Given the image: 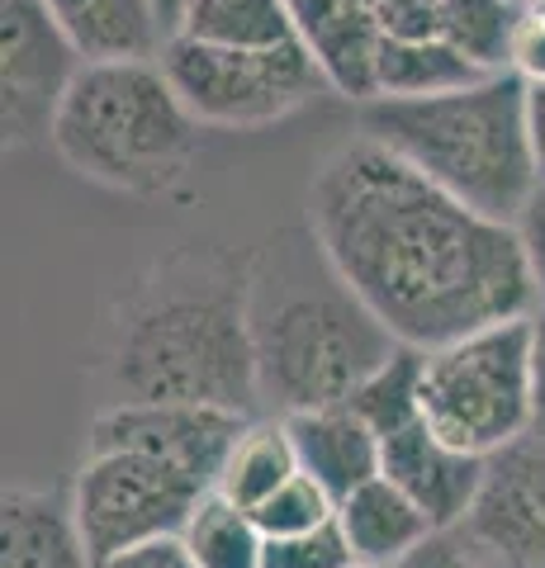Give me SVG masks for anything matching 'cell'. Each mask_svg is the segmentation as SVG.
<instances>
[{"mask_svg":"<svg viewBox=\"0 0 545 568\" xmlns=\"http://www.w3.org/2000/svg\"><path fill=\"white\" fill-rule=\"evenodd\" d=\"M309 233L327 271L413 351L541 308L517 227L465 209L371 138L319 166Z\"/></svg>","mask_w":545,"mask_h":568,"instance_id":"6da1fadb","label":"cell"},{"mask_svg":"<svg viewBox=\"0 0 545 568\" xmlns=\"http://www.w3.org/2000/svg\"><path fill=\"white\" fill-rule=\"evenodd\" d=\"M110 379L119 403H195L261 417L252 275L200 256L166 261L114 323Z\"/></svg>","mask_w":545,"mask_h":568,"instance_id":"7a4b0ae2","label":"cell"},{"mask_svg":"<svg viewBox=\"0 0 545 568\" xmlns=\"http://www.w3.org/2000/svg\"><path fill=\"white\" fill-rule=\"evenodd\" d=\"M361 138L494 223H517L541 185L526 133V85L513 71L442 95L371 100L361 104Z\"/></svg>","mask_w":545,"mask_h":568,"instance_id":"3957f363","label":"cell"},{"mask_svg":"<svg viewBox=\"0 0 545 568\" xmlns=\"http://www.w3.org/2000/svg\"><path fill=\"white\" fill-rule=\"evenodd\" d=\"M48 142L85 181L148 194L190 171L200 123L162 62H85L67 85Z\"/></svg>","mask_w":545,"mask_h":568,"instance_id":"277c9868","label":"cell"},{"mask_svg":"<svg viewBox=\"0 0 545 568\" xmlns=\"http://www.w3.org/2000/svg\"><path fill=\"white\" fill-rule=\"evenodd\" d=\"M252 336L261 403H275V417L351 403L403 346L337 275L280 294L275 304L252 294Z\"/></svg>","mask_w":545,"mask_h":568,"instance_id":"5b68a950","label":"cell"},{"mask_svg":"<svg viewBox=\"0 0 545 568\" xmlns=\"http://www.w3.org/2000/svg\"><path fill=\"white\" fill-rule=\"evenodd\" d=\"M422 422L446 446L465 455H498L536 426L532 394V327L517 323L484 327L451 346L422 351L417 379Z\"/></svg>","mask_w":545,"mask_h":568,"instance_id":"8992f818","label":"cell"},{"mask_svg":"<svg viewBox=\"0 0 545 568\" xmlns=\"http://www.w3.org/2000/svg\"><path fill=\"white\" fill-rule=\"evenodd\" d=\"M157 62L200 129H261L332 91L304 39L285 48H219L171 33Z\"/></svg>","mask_w":545,"mask_h":568,"instance_id":"52a82bcc","label":"cell"},{"mask_svg":"<svg viewBox=\"0 0 545 568\" xmlns=\"http://www.w3.org/2000/svg\"><path fill=\"white\" fill-rule=\"evenodd\" d=\"M214 493L195 474L148 450H85L72 478V511L95 568L133 549L181 540L204 497Z\"/></svg>","mask_w":545,"mask_h":568,"instance_id":"ba28073f","label":"cell"},{"mask_svg":"<svg viewBox=\"0 0 545 568\" xmlns=\"http://www.w3.org/2000/svg\"><path fill=\"white\" fill-rule=\"evenodd\" d=\"M446 536L484 568H545V426L484 459L474 507Z\"/></svg>","mask_w":545,"mask_h":568,"instance_id":"9c48e42d","label":"cell"},{"mask_svg":"<svg viewBox=\"0 0 545 568\" xmlns=\"http://www.w3.org/2000/svg\"><path fill=\"white\" fill-rule=\"evenodd\" d=\"M81 67V52L67 43L43 0H0V133H6V148L52 138V119Z\"/></svg>","mask_w":545,"mask_h":568,"instance_id":"30bf717a","label":"cell"},{"mask_svg":"<svg viewBox=\"0 0 545 568\" xmlns=\"http://www.w3.org/2000/svg\"><path fill=\"white\" fill-rule=\"evenodd\" d=\"M252 417L195 403H114L91 422L85 450H148L214 488L233 440Z\"/></svg>","mask_w":545,"mask_h":568,"instance_id":"8fae6325","label":"cell"},{"mask_svg":"<svg viewBox=\"0 0 545 568\" xmlns=\"http://www.w3.org/2000/svg\"><path fill=\"white\" fill-rule=\"evenodd\" d=\"M380 474L394 488H403L413 503L427 511L432 526L455 530L474 507V493L484 484V459L446 446L422 417L394 426L390 436H380Z\"/></svg>","mask_w":545,"mask_h":568,"instance_id":"7c38bea8","label":"cell"},{"mask_svg":"<svg viewBox=\"0 0 545 568\" xmlns=\"http://www.w3.org/2000/svg\"><path fill=\"white\" fill-rule=\"evenodd\" d=\"M290 440L299 455V469L337 497H351L361 484L380 478V436L351 403L313 407V413H290Z\"/></svg>","mask_w":545,"mask_h":568,"instance_id":"4fadbf2b","label":"cell"},{"mask_svg":"<svg viewBox=\"0 0 545 568\" xmlns=\"http://www.w3.org/2000/svg\"><path fill=\"white\" fill-rule=\"evenodd\" d=\"M0 568H95L72 511V493L6 488L0 497Z\"/></svg>","mask_w":545,"mask_h":568,"instance_id":"5bb4252c","label":"cell"},{"mask_svg":"<svg viewBox=\"0 0 545 568\" xmlns=\"http://www.w3.org/2000/svg\"><path fill=\"white\" fill-rule=\"evenodd\" d=\"M337 526L356 555V568H403L422 545H432L442 530L403 488L390 478H371L337 503Z\"/></svg>","mask_w":545,"mask_h":568,"instance_id":"9a60e30c","label":"cell"},{"mask_svg":"<svg viewBox=\"0 0 545 568\" xmlns=\"http://www.w3.org/2000/svg\"><path fill=\"white\" fill-rule=\"evenodd\" d=\"M81 62H152L171 29L157 0H43Z\"/></svg>","mask_w":545,"mask_h":568,"instance_id":"2e32d148","label":"cell"},{"mask_svg":"<svg viewBox=\"0 0 545 568\" xmlns=\"http://www.w3.org/2000/svg\"><path fill=\"white\" fill-rule=\"evenodd\" d=\"M175 33L219 48H285L304 39L290 0H181Z\"/></svg>","mask_w":545,"mask_h":568,"instance_id":"e0dca14e","label":"cell"},{"mask_svg":"<svg viewBox=\"0 0 545 568\" xmlns=\"http://www.w3.org/2000/svg\"><path fill=\"white\" fill-rule=\"evenodd\" d=\"M294 474H299V455H294L285 417H252L248 432H242L233 440V450H228L214 493H223L228 503L256 511L266 497H275L280 488H285Z\"/></svg>","mask_w":545,"mask_h":568,"instance_id":"ac0fdd59","label":"cell"},{"mask_svg":"<svg viewBox=\"0 0 545 568\" xmlns=\"http://www.w3.org/2000/svg\"><path fill=\"white\" fill-rule=\"evenodd\" d=\"M484 81L461 52H451L442 39H384L375 58V100L398 95H442L461 85Z\"/></svg>","mask_w":545,"mask_h":568,"instance_id":"d6986e66","label":"cell"},{"mask_svg":"<svg viewBox=\"0 0 545 568\" xmlns=\"http://www.w3.org/2000/svg\"><path fill=\"white\" fill-rule=\"evenodd\" d=\"M181 549L190 568H261L266 559V530L256 526L248 507L228 503L223 493H209L190 511L181 530Z\"/></svg>","mask_w":545,"mask_h":568,"instance_id":"ffe728a7","label":"cell"},{"mask_svg":"<svg viewBox=\"0 0 545 568\" xmlns=\"http://www.w3.org/2000/svg\"><path fill=\"white\" fill-rule=\"evenodd\" d=\"M517 20H522L517 0H442V10H436V39L451 52H461L474 71L498 77V71H507Z\"/></svg>","mask_w":545,"mask_h":568,"instance_id":"44dd1931","label":"cell"},{"mask_svg":"<svg viewBox=\"0 0 545 568\" xmlns=\"http://www.w3.org/2000/svg\"><path fill=\"white\" fill-rule=\"evenodd\" d=\"M417 379H422V351L398 346L394 361L356 388L351 407H356V413L375 426V436H390L394 426L422 417V407H417Z\"/></svg>","mask_w":545,"mask_h":568,"instance_id":"7402d4cb","label":"cell"},{"mask_svg":"<svg viewBox=\"0 0 545 568\" xmlns=\"http://www.w3.org/2000/svg\"><path fill=\"white\" fill-rule=\"evenodd\" d=\"M252 517L261 530H266V540H285V536H304V530L337 521V497H332L319 478H309L299 469L285 488L252 511Z\"/></svg>","mask_w":545,"mask_h":568,"instance_id":"603a6c76","label":"cell"},{"mask_svg":"<svg viewBox=\"0 0 545 568\" xmlns=\"http://www.w3.org/2000/svg\"><path fill=\"white\" fill-rule=\"evenodd\" d=\"M261 568H356V555H351L342 526L327 521L319 530H304V536L266 540Z\"/></svg>","mask_w":545,"mask_h":568,"instance_id":"cb8c5ba5","label":"cell"},{"mask_svg":"<svg viewBox=\"0 0 545 568\" xmlns=\"http://www.w3.org/2000/svg\"><path fill=\"white\" fill-rule=\"evenodd\" d=\"M517 237H522V256H526V271H532V284H536V298L545 308V181L532 190V200L517 213Z\"/></svg>","mask_w":545,"mask_h":568,"instance_id":"d4e9b609","label":"cell"},{"mask_svg":"<svg viewBox=\"0 0 545 568\" xmlns=\"http://www.w3.org/2000/svg\"><path fill=\"white\" fill-rule=\"evenodd\" d=\"M507 71L522 85H545V20H517L513 52H507Z\"/></svg>","mask_w":545,"mask_h":568,"instance_id":"484cf974","label":"cell"},{"mask_svg":"<svg viewBox=\"0 0 545 568\" xmlns=\"http://www.w3.org/2000/svg\"><path fill=\"white\" fill-rule=\"evenodd\" d=\"M104 568H190L181 540H162V545H148V549H133V555L104 564Z\"/></svg>","mask_w":545,"mask_h":568,"instance_id":"4316f807","label":"cell"},{"mask_svg":"<svg viewBox=\"0 0 545 568\" xmlns=\"http://www.w3.org/2000/svg\"><path fill=\"white\" fill-rule=\"evenodd\" d=\"M403 568H484V564H474L465 549H455V540L451 536H436L432 545H422L417 555L403 564Z\"/></svg>","mask_w":545,"mask_h":568,"instance_id":"83f0119b","label":"cell"},{"mask_svg":"<svg viewBox=\"0 0 545 568\" xmlns=\"http://www.w3.org/2000/svg\"><path fill=\"white\" fill-rule=\"evenodd\" d=\"M532 327V394H536V426H545V308L526 317Z\"/></svg>","mask_w":545,"mask_h":568,"instance_id":"f1b7e54d","label":"cell"},{"mask_svg":"<svg viewBox=\"0 0 545 568\" xmlns=\"http://www.w3.org/2000/svg\"><path fill=\"white\" fill-rule=\"evenodd\" d=\"M526 133H532V156L545 181V85H526Z\"/></svg>","mask_w":545,"mask_h":568,"instance_id":"f546056e","label":"cell"},{"mask_svg":"<svg viewBox=\"0 0 545 568\" xmlns=\"http://www.w3.org/2000/svg\"><path fill=\"white\" fill-rule=\"evenodd\" d=\"M517 14H526V20H545V0H517Z\"/></svg>","mask_w":545,"mask_h":568,"instance_id":"4dcf8cb0","label":"cell"},{"mask_svg":"<svg viewBox=\"0 0 545 568\" xmlns=\"http://www.w3.org/2000/svg\"><path fill=\"white\" fill-rule=\"evenodd\" d=\"M157 10H162V20H166V29L175 33V14H181V0H157Z\"/></svg>","mask_w":545,"mask_h":568,"instance_id":"1f68e13d","label":"cell"}]
</instances>
